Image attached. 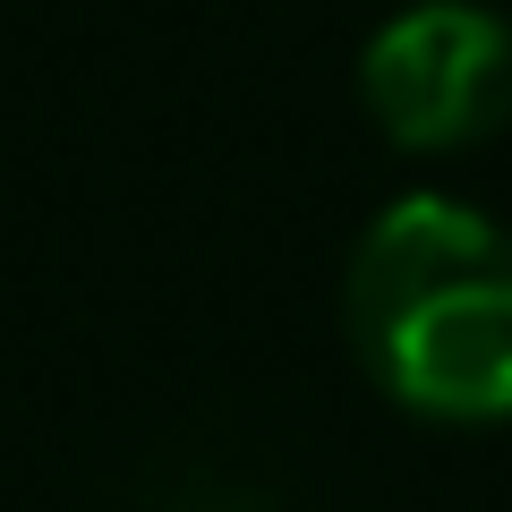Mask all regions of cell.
<instances>
[{
    "instance_id": "obj_1",
    "label": "cell",
    "mask_w": 512,
    "mask_h": 512,
    "mask_svg": "<svg viewBox=\"0 0 512 512\" xmlns=\"http://www.w3.org/2000/svg\"><path fill=\"white\" fill-rule=\"evenodd\" d=\"M350 350L402 410L444 427L512 419V231L461 197L384 205L342 282Z\"/></svg>"
},
{
    "instance_id": "obj_2",
    "label": "cell",
    "mask_w": 512,
    "mask_h": 512,
    "mask_svg": "<svg viewBox=\"0 0 512 512\" xmlns=\"http://www.w3.org/2000/svg\"><path fill=\"white\" fill-rule=\"evenodd\" d=\"M359 94L410 154L478 146L512 120V26L478 0H419L359 52Z\"/></svg>"
}]
</instances>
